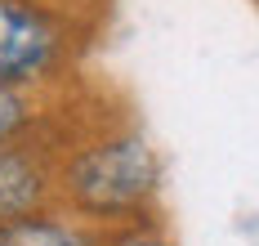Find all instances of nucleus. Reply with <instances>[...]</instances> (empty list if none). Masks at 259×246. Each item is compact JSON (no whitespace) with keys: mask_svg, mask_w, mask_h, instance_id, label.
<instances>
[{"mask_svg":"<svg viewBox=\"0 0 259 246\" xmlns=\"http://www.w3.org/2000/svg\"><path fill=\"white\" fill-rule=\"evenodd\" d=\"M161 188V157L134 130L80 148L63 170V197L90 219H130Z\"/></svg>","mask_w":259,"mask_h":246,"instance_id":"obj_1","label":"nucleus"},{"mask_svg":"<svg viewBox=\"0 0 259 246\" xmlns=\"http://www.w3.org/2000/svg\"><path fill=\"white\" fill-rule=\"evenodd\" d=\"M67 50V31L40 0H0V81H45Z\"/></svg>","mask_w":259,"mask_h":246,"instance_id":"obj_2","label":"nucleus"},{"mask_svg":"<svg viewBox=\"0 0 259 246\" xmlns=\"http://www.w3.org/2000/svg\"><path fill=\"white\" fill-rule=\"evenodd\" d=\"M50 201V170L31 148L0 143V228L40 215Z\"/></svg>","mask_w":259,"mask_h":246,"instance_id":"obj_3","label":"nucleus"},{"mask_svg":"<svg viewBox=\"0 0 259 246\" xmlns=\"http://www.w3.org/2000/svg\"><path fill=\"white\" fill-rule=\"evenodd\" d=\"M5 237H9V246H99L85 228L67 224V219H54V215H45V211L9 224Z\"/></svg>","mask_w":259,"mask_h":246,"instance_id":"obj_4","label":"nucleus"},{"mask_svg":"<svg viewBox=\"0 0 259 246\" xmlns=\"http://www.w3.org/2000/svg\"><path fill=\"white\" fill-rule=\"evenodd\" d=\"M36 112L27 103V94L18 85H5L0 81V143H18V139L31 130Z\"/></svg>","mask_w":259,"mask_h":246,"instance_id":"obj_5","label":"nucleus"},{"mask_svg":"<svg viewBox=\"0 0 259 246\" xmlns=\"http://www.w3.org/2000/svg\"><path fill=\"white\" fill-rule=\"evenodd\" d=\"M99 246H170L156 228H143V224H130V228H121V233H112L107 242Z\"/></svg>","mask_w":259,"mask_h":246,"instance_id":"obj_6","label":"nucleus"},{"mask_svg":"<svg viewBox=\"0 0 259 246\" xmlns=\"http://www.w3.org/2000/svg\"><path fill=\"white\" fill-rule=\"evenodd\" d=\"M0 246H9V237H5V228H0Z\"/></svg>","mask_w":259,"mask_h":246,"instance_id":"obj_7","label":"nucleus"}]
</instances>
